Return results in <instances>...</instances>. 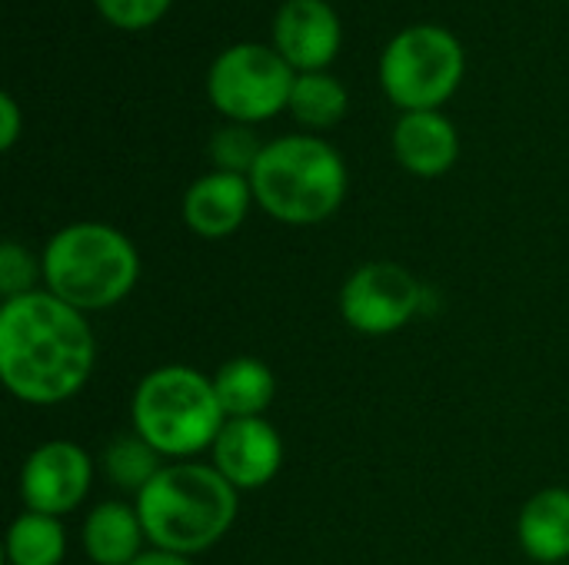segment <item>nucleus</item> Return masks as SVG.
<instances>
[{"mask_svg": "<svg viewBox=\"0 0 569 565\" xmlns=\"http://www.w3.org/2000/svg\"><path fill=\"white\" fill-rule=\"evenodd\" d=\"M97 363V340L80 310L47 290L3 300L0 380L30 406H57L77 396Z\"/></svg>", "mask_w": 569, "mask_h": 565, "instance_id": "nucleus-1", "label": "nucleus"}, {"mask_svg": "<svg viewBox=\"0 0 569 565\" xmlns=\"http://www.w3.org/2000/svg\"><path fill=\"white\" fill-rule=\"evenodd\" d=\"M133 506L153 549L193 559L230 533L240 493L213 470V463L173 460L153 476Z\"/></svg>", "mask_w": 569, "mask_h": 565, "instance_id": "nucleus-2", "label": "nucleus"}, {"mask_svg": "<svg viewBox=\"0 0 569 565\" xmlns=\"http://www.w3.org/2000/svg\"><path fill=\"white\" fill-rule=\"evenodd\" d=\"M40 260L47 293L80 313L123 303L140 280V253L130 236L97 220H80L57 230Z\"/></svg>", "mask_w": 569, "mask_h": 565, "instance_id": "nucleus-3", "label": "nucleus"}, {"mask_svg": "<svg viewBox=\"0 0 569 565\" xmlns=\"http://www.w3.org/2000/svg\"><path fill=\"white\" fill-rule=\"evenodd\" d=\"M253 200L280 223L313 226L333 216L347 196V167L320 137L290 133L270 140L250 170Z\"/></svg>", "mask_w": 569, "mask_h": 565, "instance_id": "nucleus-4", "label": "nucleus"}, {"mask_svg": "<svg viewBox=\"0 0 569 565\" xmlns=\"http://www.w3.org/2000/svg\"><path fill=\"white\" fill-rule=\"evenodd\" d=\"M130 416L133 430L163 460H190L210 450L227 423L213 376L180 363L157 366L137 383Z\"/></svg>", "mask_w": 569, "mask_h": 565, "instance_id": "nucleus-5", "label": "nucleus"}, {"mask_svg": "<svg viewBox=\"0 0 569 565\" xmlns=\"http://www.w3.org/2000/svg\"><path fill=\"white\" fill-rule=\"evenodd\" d=\"M463 77V50L460 40L433 23L400 30L380 60L383 90L397 107L410 110H437Z\"/></svg>", "mask_w": 569, "mask_h": 565, "instance_id": "nucleus-6", "label": "nucleus"}, {"mask_svg": "<svg viewBox=\"0 0 569 565\" xmlns=\"http://www.w3.org/2000/svg\"><path fill=\"white\" fill-rule=\"evenodd\" d=\"M293 67L280 50L263 43H237L223 50L207 77V93L220 113L237 123L267 120L290 103Z\"/></svg>", "mask_w": 569, "mask_h": 565, "instance_id": "nucleus-7", "label": "nucleus"}, {"mask_svg": "<svg viewBox=\"0 0 569 565\" xmlns=\"http://www.w3.org/2000/svg\"><path fill=\"white\" fill-rule=\"evenodd\" d=\"M423 283L393 260L357 266L340 290V316L363 336H390L403 330L423 306Z\"/></svg>", "mask_w": 569, "mask_h": 565, "instance_id": "nucleus-8", "label": "nucleus"}, {"mask_svg": "<svg viewBox=\"0 0 569 565\" xmlns=\"http://www.w3.org/2000/svg\"><path fill=\"white\" fill-rule=\"evenodd\" d=\"M93 473V460L83 446L70 440H50L23 460L20 500L33 513L63 519L87 500Z\"/></svg>", "mask_w": 569, "mask_h": 565, "instance_id": "nucleus-9", "label": "nucleus"}, {"mask_svg": "<svg viewBox=\"0 0 569 565\" xmlns=\"http://www.w3.org/2000/svg\"><path fill=\"white\" fill-rule=\"evenodd\" d=\"M213 470L237 490L253 493L273 483L283 466V440L270 420H227L217 443L210 446Z\"/></svg>", "mask_w": 569, "mask_h": 565, "instance_id": "nucleus-10", "label": "nucleus"}, {"mask_svg": "<svg viewBox=\"0 0 569 565\" xmlns=\"http://www.w3.org/2000/svg\"><path fill=\"white\" fill-rule=\"evenodd\" d=\"M273 40L290 67L313 73L333 60L340 20L327 0H287L273 20Z\"/></svg>", "mask_w": 569, "mask_h": 565, "instance_id": "nucleus-11", "label": "nucleus"}, {"mask_svg": "<svg viewBox=\"0 0 569 565\" xmlns=\"http://www.w3.org/2000/svg\"><path fill=\"white\" fill-rule=\"evenodd\" d=\"M253 203L250 176L213 170L183 193V223L203 240H223L240 230Z\"/></svg>", "mask_w": 569, "mask_h": 565, "instance_id": "nucleus-12", "label": "nucleus"}, {"mask_svg": "<svg viewBox=\"0 0 569 565\" xmlns=\"http://www.w3.org/2000/svg\"><path fill=\"white\" fill-rule=\"evenodd\" d=\"M393 153L417 176H440L457 163L460 140L453 123L437 110H410L393 127Z\"/></svg>", "mask_w": 569, "mask_h": 565, "instance_id": "nucleus-13", "label": "nucleus"}, {"mask_svg": "<svg viewBox=\"0 0 569 565\" xmlns=\"http://www.w3.org/2000/svg\"><path fill=\"white\" fill-rule=\"evenodd\" d=\"M83 553L90 565H130L137 556H143V523L137 506L120 503V500H107L97 503L87 519H83Z\"/></svg>", "mask_w": 569, "mask_h": 565, "instance_id": "nucleus-14", "label": "nucleus"}, {"mask_svg": "<svg viewBox=\"0 0 569 565\" xmlns=\"http://www.w3.org/2000/svg\"><path fill=\"white\" fill-rule=\"evenodd\" d=\"M520 549L540 565H560L569 559V490L547 486L533 493L517 519Z\"/></svg>", "mask_w": 569, "mask_h": 565, "instance_id": "nucleus-15", "label": "nucleus"}, {"mask_svg": "<svg viewBox=\"0 0 569 565\" xmlns=\"http://www.w3.org/2000/svg\"><path fill=\"white\" fill-rule=\"evenodd\" d=\"M213 390L227 420H253L270 410L277 376L257 356H233L213 373Z\"/></svg>", "mask_w": 569, "mask_h": 565, "instance_id": "nucleus-16", "label": "nucleus"}, {"mask_svg": "<svg viewBox=\"0 0 569 565\" xmlns=\"http://www.w3.org/2000/svg\"><path fill=\"white\" fill-rule=\"evenodd\" d=\"M163 466H167L163 456H160L137 430L113 436V440L103 446V453H100V473L107 476V483H110L113 490L133 496V500L153 483V476H157Z\"/></svg>", "mask_w": 569, "mask_h": 565, "instance_id": "nucleus-17", "label": "nucleus"}, {"mask_svg": "<svg viewBox=\"0 0 569 565\" xmlns=\"http://www.w3.org/2000/svg\"><path fill=\"white\" fill-rule=\"evenodd\" d=\"M7 565H60L67 556V533L57 516L23 509L3 539Z\"/></svg>", "mask_w": 569, "mask_h": 565, "instance_id": "nucleus-18", "label": "nucleus"}, {"mask_svg": "<svg viewBox=\"0 0 569 565\" xmlns=\"http://www.w3.org/2000/svg\"><path fill=\"white\" fill-rule=\"evenodd\" d=\"M293 117L307 127H333L340 123V117L347 113V90L337 77L330 73H300L293 80V90H290V103Z\"/></svg>", "mask_w": 569, "mask_h": 565, "instance_id": "nucleus-19", "label": "nucleus"}, {"mask_svg": "<svg viewBox=\"0 0 569 565\" xmlns=\"http://www.w3.org/2000/svg\"><path fill=\"white\" fill-rule=\"evenodd\" d=\"M263 147H267V143H260L257 133H253L250 127L230 123V127H223V130L213 133V140H210V157H213L217 170L250 176V170L257 167Z\"/></svg>", "mask_w": 569, "mask_h": 565, "instance_id": "nucleus-20", "label": "nucleus"}, {"mask_svg": "<svg viewBox=\"0 0 569 565\" xmlns=\"http://www.w3.org/2000/svg\"><path fill=\"white\" fill-rule=\"evenodd\" d=\"M37 280H43V260L33 256L17 240H3L0 243V293H3V300L37 293Z\"/></svg>", "mask_w": 569, "mask_h": 565, "instance_id": "nucleus-21", "label": "nucleus"}, {"mask_svg": "<svg viewBox=\"0 0 569 565\" xmlns=\"http://www.w3.org/2000/svg\"><path fill=\"white\" fill-rule=\"evenodd\" d=\"M170 0H97L100 13L117 23V27H127V30H137V27H150L163 10H167Z\"/></svg>", "mask_w": 569, "mask_h": 565, "instance_id": "nucleus-22", "label": "nucleus"}, {"mask_svg": "<svg viewBox=\"0 0 569 565\" xmlns=\"http://www.w3.org/2000/svg\"><path fill=\"white\" fill-rule=\"evenodd\" d=\"M17 130H20V110H17V103H13V97L3 93V97H0V147H3V150L13 147Z\"/></svg>", "mask_w": 569, "mask_h": 565, "instance_id": "nucleus-23", "label": "nucleus"}, {"mask_svg": "<svg viewBox=\"0 0 569 565\" xmlns=\"http://www.w3.org/2000/svg\"><path fill=\"white\" fill-rule=\"evenodd\" d=\"M130 565H193L190 556H177V553H163V549H147L143 556H137Z\"/></svg>", "mask_w": 569, "mask_h": 565, "instance_id": "nucleus-24", "label": "nucleus"}]
</instances>
